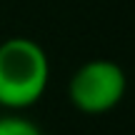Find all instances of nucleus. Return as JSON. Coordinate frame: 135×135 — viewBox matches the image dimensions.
I'll use <instances>...</instances> for the list:
<instances>
[{
  "mask_svg": "<svg viewBox=\"0 0 135 135\" xmlns=\"http://www.w3.org/2000/svg\"><path fill=\"white\" fill-rule=\"evenodd\" d=\"M50 60L33 38L15 35L0 43V105L25 110L48 90Z\"/></svg>",
  "mask_w": 135,
  "mask_h": 135,
  "instance_id": "nucleus-1",
  "label": "nucleus"
},
{
  "mask_svg": "<svg viewBox=\"0 0 135 135\" xmlns=\"http://www.w3.org/2000/svg\"><path fill=\"white\" fill-rule=\"evenodd\" d=\"M128 90L123 68L113 60L95 58L78 68L68 80V98L73 108L85 115H103L120 105Z\"/></svg>",
  "mask_w": 135,
  "mask_h": 135,
  "instance_id": "nucleus-2",
  "label": "nucleus"
},
{
  "mask_svg": "<svg viewBox=\"0 0 135 135\" xmlns=\"http://www.w3.org/2000/svg\"><path fill=\"white\" fill-rule=\"evenodd\" d=\"M0 135H45V133L28 118L3 115L0 118Z\"/></svg>",
  "mask_w": 135,
  "mask_h": 135,
  "instance_id": "nucleus-3",
  "label": "nucleus"
}]
</instances>
